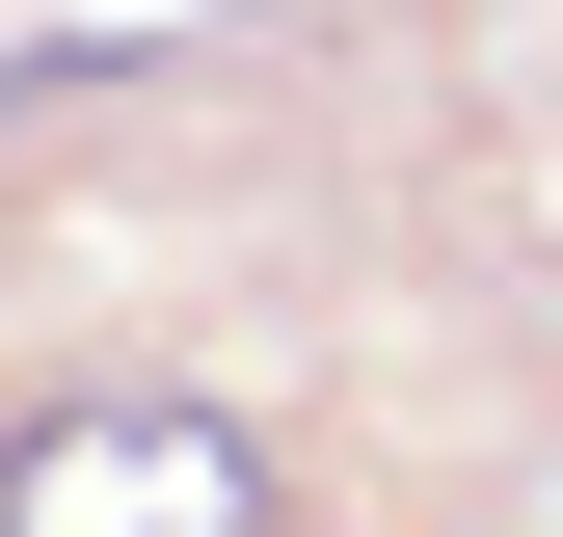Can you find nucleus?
I'll list each match as a JSON object with an SVG mask.
<instances>
[{
    "label": "nucleus",
    "instance_id": "1",
    "mask_svg": "<svg viewBox=\"0 0 563 537\" xmlns=\"http://www.w3.org/2000/svg\"><path fill=\"white\" fill-rule=\"evenodd\" d=\"M0 537H268V457L216 403H54L0 457Z\"/></svg>",
    "mask_w": 563,
    "mask_h": 537
}]
</instances>
